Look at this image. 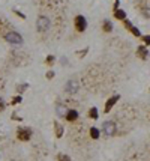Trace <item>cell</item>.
Instances as JSON below:
<instances>
[{"instance_id":"obj_10","label":"cell","mask_w":150,"mask_h":161,"mask_svg":"<svg viewBox=\"0 0 150 161\" xmlns=\"http://www.w3.org/2000/svg\"><path fill=\"white\" fill-rule=\"evenodd\" d=\"M78 116H80V113H78V111L77 110H74V109H71V110H68V113H66V121L68 122H75V121H77L78 119Z\"/></svg>"},{"instance_id":"obj_23","label":"cell","mask_w":150,"mask_h":161,"mask_svg":"<svg viewBox=\"0 0 150 161\" xmlns=\"http://www.w3.org/2000/svg\"><path fill=\"white\" fill-rule=\"evenodd\" d=\"M59 160H60V161H71V160H69V157H66V155H59Z\"/></svg>"},{"instance_id":"obj_25","label":"cell","mask_w":150,"mask_h":161,"mask_svg":"<svg viewBox=\"0 0 150 161\" xmlns=\"http://www.w3.org/2000/svg\"><path fill=\"white\" fill-rule=\"evenodd\" d=\"M5 107H6V104H5V101L0 98V111H3L5 110Z\"/></svg>"},{"instance_id":"obj_12","label":"cell","mask_w":150,"mask_h":161,"mask_svg":"<svg viewBox=\"0 0 150 161\" xmlns=\"http://www.w3.org/2000/svg\"><path fill=\"white\" fill-rule=\"evenodd\" d=\"M90 137H92L93 140H98V138L101 137V131L96 127H92L90 128Z\"/></svg>"},{"instance_id":"obj_24","label":"cell","mask_w":150,"mask_h":161,"mask_svg":"<svg viewBox=\"0 0 150 161\" xmlns=\"http://www.w3.org/2000/svg\"><path fill=\"white\" fill-rule=\"evenodd\" d=\"M47 78H48V80L54 78V71H48V72H47Z\"/></svg>"},{"instance_id":"obj_8","label":"cell","mask_w":150,"mask_h":161,"mask_svg":"<svg viewBox=\"0 0 150 161\" xmlns=\"http://www.w3.org/2000/svg\"><path fill=\"white\" fill-rule=\"evenodd\" d=\"M123 23H125V27H126L128 30H129V32H131V33H132L134 36H140V38H141V32H140V29H137V27H135V26H134V24L131 23L129 20H125Z\"/></svg>"},{"instance_id":"obj_14","label":"cell","mask_w":150,"mask_h":161,"mask_svg":"<svg viewBox=\"0 0 150 161\" xmlns=\"http://www.w3.org/2000/svg\"><path fill=\"white\" fill-rule=\"evenodd\" d=\"M56 110H57V115L59 116H66L65 113H68V109H66V107H63L62 104H57L56 105Z\"/></svg>"},{"instance_id":"obj_21","label":"cell","mask_w":150,"mask_h":161,"mask_svg":"<svg viewBox=\"0 0 150 161\" xmlns=\"http://www.w3.org/2000/svg\"><path fill=\"white\" fill-rule=\"evenodd\" d=\"M141 12H143V15H144L146 18H150V9H143Z\"/></svg>"},{"instance_id":"obj_16","label":"cell","mask_w":150,"mask_h":161,"mask_svg":"<svg viewBox=\"0 0 150 161\" xmlns=\"http://www.w3.org/2000/svg\"><path fill=\"white\" fill-rule=\"evenodd\" d=\"M54 128H56V137H62L63 136V127L59 122H54Z\"/></svg>"},{"instance_id":"obj_19","label":"cell","mask_w":150,"mask_h":161,"mask_svg":"<svg viewBox=\"0 0 150 161\" xmlns=\"http://www.w3.org/2000/svg\"><path fill=\"white\" fill-rule=\"evenodd\" d=\"M87 51H89V47H86V48H84V50H81V51H78V53H77V54H78L80 57H84L86 54H87Z\"/></svg>"},{"instance_id":"obj_15","label":"cell","mask_w":150,"mask_h":161,"mask_svg":"<svg viewBox=\"0 0 150 161\" xmlns=\"http://www.w3.org/2000/svg\"><path fill=\"white\" fill-rule=\"evenodd\" d=\"M89 117L90 119H98L99 117V113H98V109H96V107H92V109L89 110Z\"/></svg>"},{"instance_id":"obj_7","label":"cell","mask_w":150,"mask_h":161,"mask_svg":"<svg viewBox=\"0 0 150 161\" xmlns=\"http://www.w3.org/2000/svg\"><path fill=\"white\" fill-rule=\"evenodd\" d=\"M119 99H120V95H114V96H111V98H108V101H107V104H105V109H104V113H110L111 109L114 107V104Z\"/></svg>"},{"instance_id":"obj_26","label":"cell","mask_w":150,"mask_h":161,"mask_svg":"<svg viewBox=\"0 0 150 161\" xmlns=\"http://www.w3.org/2000/svg\"><path fill=\"white\" fill-rule=\"evenodd\" d=\"M29 84H21V86H18V89H20V92H24L26 90V87H27Z\"/></svg>"},{"instance_id":"obj_22","label":"cell","mask_w":150,"mask_h":161,"mask_svg":"<svg viewBox=\"0 0 150 161\" xmlns=\"http://www.w3.org/2000/svg\"><path fill=\"white\" fill-rule=\"evenodd\" d=\"M14 12H15V14H17V15H18V17H20V18H23V20L26 18V15H24L23 12H20V11H18V9H14Z\"/></svg>"},{"instance_id":"obj_9","label":"cell","mask_w":150,"mask_h":161,"mask_svg":"<svg viewBox=\"0 0 150 161\" xmlns=\"http://www.w3.org/2000/svg\"><path fill=\"white\" fill-rule=\"evenodd\" d=\"M137 56L143 59V60H146V59L149 57V51H147V47L146 45H140L137 48Z\"/></svg>"},{"instance_id":"obj_20","label":"cell","mask_w":150,"mask_h":161,"mask_svg":"<svg viewBox=\"0 0 150 161\" xmlns=\"http://www.w3.org/2000/svg\"><path fill=\"white\" fill-rule=\"evenodd\" d=\"M21 103V96L18 95V96H14L12 98V104H20Z\"/></svg>"},{"instance_id":"obj_17","label":"cell","mask_w":150,"mask_h":161,"mask_svg":"<svg viewBox=\"0 0 150 161\" xmlns=\"http://www.w3.org/2000/svg\"><path fill=\"white\" fill-rule=\"evenodd\" d=\"M54 60H56V59H54V56H53V54H50V56L47 57V65H53V63H54Z\"/></svg>"},{"instance_id":"obj_6","label":"cell","mask_w":150,"mask_h":161,"mask_svg":"<svg viewBox=\"0 0 150 161\" xmlns=\"http://www.w3.org/2000/svg\"><path fill=\"white\" fill-rule=\"evenodd\" d=\"M78 87H80V83H78V80H69V81H66L65 84V90L68 93H77L78 92Z\"/></svg>"},{"instance_id":"obj_4","label":"cell","mask_w":150,"mask_h":161,"mask_svg":"<svg viewBox=\"0 0 150 161\" xmlns=\"http://www.w3.org/2000/svg\"><path fill=\"white\" fill-rule=\"evenodd\" d=\"M74 24H75V29L78 32H84L87 29V20H86V17H83V15H77L74 20Z\"/></svg>"},{"instance_id":"obj_18","label":"cell","mask_w":150,"mask_h":161,"mask_svg":"<svg viewBox=\"0 0 150 161\" xmlns=\"http://www.w3.org/2000/svg\"><path fill=\"white\" fill-rule=\"evenodd\" d=\"M141 39L144 41V44H146V45H150V35H144V36H141Z\"/></svg>"},{"instance_id":"obj_1","label":"cell","mask_w":150,"mask_h":161,"mask_svg":"<svg viewBox=\"0 0 150 161\" xmlns=\"http://www.w3.org/2000/svg\"><path fill=\"white\" fill-rule=\"evenodd\" d=\"M5 41L12 44V45H21L23 44V36L20 33H17V32H8L5 35Z\"/></svg>"},{"instance_id":"obj_11","label":"cell","mask_w":150,"mask_h":161,"mask_svg":"<svg viewBox=\"0 0 150 161\" xmlns=\"http://www.w3.org/2000/svg\"><path fill=\"white\" fill-rule=\"evenodd\" d=\"M114 17H116L117 20L125 21V20H126V11H123V9H117V11H114Z\"/></svg>"},{"instance_id":"obj_2","label":"cell","mask_w":150,"mask_h":161,"mask_svg":"<svg viewBox=\"0 0 150 161\" xmlns=\"http://www.w3.org/2000/svg\"><path fill=\"white\" fill-rule=\"evenodd\" d=\"M116 130H117V127L113 121H107L102 123V134L107 137H113L116 134Z\"/></svg>"},{"instance_id":"obj_3","label":"cell","mask_w":150,"mask_h":161,"mask_svg":"<svg viewBox=\"0 0 150 161\" xmlns=\"http://www.w3.org/2000/svg\"><path fill=\"white\" fill-rule=\"evenodd\" d=\"M17 137L20 138V140H23V142L30 140L32 130H30V128H27V127H20L18 130H17Z\"/></svg>"},{"instance_id":"obj_13","label":"cell","mask_w":150,"mask_h":161,"mask_svg":"<svg viewBox=\"0 0 150 161\" xmlns=\"http://www.w3.org/2000/svg\"><path fill=\"white\" fill-rule=\"evenodd\" d=\"M102 29H104V32L110 33V32L113 30V23H111L110 20H104V21H102Z\"/></svg>"},{"instance_id":"obj_5","label":"cell","mask_w":150,"mask_h":161,"mask_svg":"<svg viewBox=\"0 0 150 161\" xmlns=\"http://www.w3.org/2000/svg\"><path fill=\"white\" fill-rule=\"evenodd\" d=\"M36 29L38 32H47L50 29V20L47 17H39L36 21Z\"/></svg>"}]
</instances>
